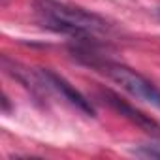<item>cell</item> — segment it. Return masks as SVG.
<instances>
[{
  "label": "cell",
  "mask_w": 160,
  "mask_h": 160,
  "mask_svg": "<svg viewBox=\"0 0 160 160\" xmlns=\"http://www.w3.org/2000/svg\"><path fill=\"white\" fill-rule=\"evenodd\" d=\"M36 10L43 27L57 32H64L81 40H91L109 32V25L102 17L81 8L58 4L53 0H40Z\"/></svg>",
  "instance_id": "cell-1"
},
{
  "label": "cell",
  "mask_w": 160,
  "mask_h": 160,
  "mask_svg": "<svg viewBox=\"0 0 160 160\" xmlns=\"http://www.w3.org/2000/svg\"><path fill=\"white\" fill-rule=\"evenodd\" d=\"M92 66L104 72L111 81H115L122 91H126L134 98L149 102L160 109V89H156V85H152L149 79H145L136 70L122 66L119 62H109V60H102V62L92 60Z\"/></svg>",
  "instance_id": "cell-2"
},
{
  "label": "cell",
  "mask_w": 160,
  "mask_h": 160,
  "mask_svg": "<svg viewBox=\"0 0 160 160\" xmlns=\"http://www.w3.org/2000/svg\"><path fill=\"white\" fill-rule=\"evenodd\" d=\"M100 94H102V98H104V100H106V102L117 111V113H121L122 117H126L128 121H132V122H134L136 126H139L143 132L160 138V124H158L154 119H151L149 115H145V113H141L139 109L132 108L128 102H124L122 98H119V94H115V92L109 91V89L100 91Z\"/></svg>",
  "instance_id": "cell-3"
},
{
  "label": "cell",
  "mask_w": 160,
  "mask_h": 160,
  "mask_svg": "<svg viewBox=\"0 0 160 160\" xmlns=\"http://www.w3.org/2000/svg\"><path fill=\"white\" fill-rule=\"evenodd\" d=\"M40 73H42L43 81L47 83V87H49L51 91H57L58 94H62L72 106H75L77 109H81L83 113H87V115H91V117L94 115V108H92V104H91L81 92H79L77 89H73L62 75H58V73H55L53 70H47V68L40 70Z\"/></svg>",
  "instance_id": "cell-4"
},
{
  "label": "cell",
  "mask_w": 160,
  "mask_h": 160,
  "mask_svg": "<svg viewBox=\"0 0 160 160\" xmlns=\"http://www.w3.org/2000/svg\"><path fill=\"white\" fill-rule=\"evenodd\" d=\"M156 15H158V19H160V8H158V10H156Z\"/></svg>",
  "instance_id": "cell-5"
}]
</instances>
